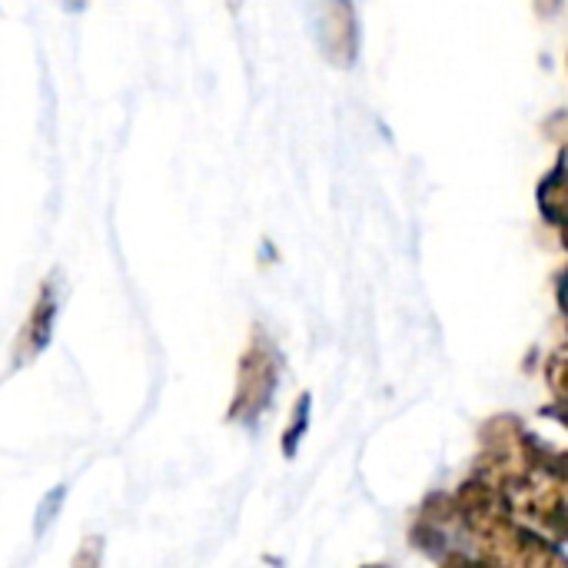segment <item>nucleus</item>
<instances>
[{"label": "nucleus", "instance_id": "obj_1", "mask_svg": "<svg viewBox=\"0 0 568 568\" xmlns=\"http://www.w3.org/2000/svg\"><path fill=\"white\" fill-rule=\"evenodd\" d=\"M552 446H546L536 433L523 426L519 416H493L479 429V456L473 466V476H483L486 483L499 486L506 496L526 486L529 479L549 473Z\"/></svg>", "mask_w": 568, "mask_h": 568}, {"label": "nucleus", "instance_id": "obj_2", "mask_svg": "<svg viewBox=\"0 0 568 568\" xmlns=\"http://www.w3.org/2000/svg\"><path fill=\"white\" fill-rule=\"evenodd\" d=\"M276 386H280V353L263 333H256L240 359L236 393L230 403V423L253 426L270 409Z\"/></svg>", "mask_w": 568, "mask_h": 568}, {"label": "nucleus", "instance_id": "obj_3", "mask_svg": "<svg viewBox=\"0 0 568 568\" xmlns=\"http://www.w3.org/2000/svg\"><path fill=\"white\" fill-rule=\"evenodd\" d=\"M476 556L499 568H568L562 546L549 542L526 523H509L489 539L476 542Z\"/></svg>", "mask_w": 568, "mask_h": 568}, {"label": "nucleus", "instance_id": "obj_4", "mask_svg": "<svg viewBox=\"0 0 568 568\" xmlns=\"http://www.w3.org/2000/svg\"><path fill=\"white\" fill-rule=\"evenodd\" d=\"M516 519L526 523L529 529H536L539 536H546L556 546H568V496L566 486L542 473L536 479H529L526 486H519L516 493H509Z\"/></svg>", "mask_w": 568, "mask_h": 568}, {"label": "nucleus", "instance_id": "obj_5", "mask_svg": "<svg viewBox=\"0 0 568 568\" xmlns=\"http://www.w3.org/2000/svg\"><path fill=\"white\" fill-rule=\"evenodd\" d=\"M453 503H456L463 532L473 542H483L493 532H499L503 526L516 523L513 499L499 486L486 483L483 476H469L466 483H459L456 493H453Z\"/></svg>", "mask_w": 568, "mask_h": 568}, {"label": "nucleus", "instance_id": "obj_6", "mask_svg": "<svg viewBox=\"0 0 568 568\" xmlns=\"http://www.w3.org/2000/svg\"><path fill=\"white\" fill-rule=\"evenodd\" d=\"M463 523H459V513H456V503H453V493H433L423 499V506L416 509L413 516V526H409V542L433 556V559H443L449 556L453 549H459L456 542L463 539Z\"/></svg>", "mask_w": 568, "mask_h": 568}, {"label": "nucleus", "instance_id": "obj_7", "mask_svg": "<svg viewBox=\"0 0 568 568\" xmlns=\"http://www.w3.org/2000/svg\"><path fill=\"white\" fill-rule=\"evenodd\" d=\"M53 316H57V296L50 286H43L23 333H20V343H17V363H27L33 359L47 343H50V333H53Z\"/></svg>", "mask_w": 568, "mask_h": 568}, {"label": "nucleus", "instance_id": "obj_8", "mask_svg": "<svg viewBox=\"0 0 568 568\" xmlns=\"http://www.w3.org/2000/svg\"><path fill=\"white\" fill-rule=\"evenodd\" d=\"M310 403H313L310 393L296 396V403H293L290 423H286V429H283V456H286V459L296 456V449H300V443H303V436H306V429H310Z\"/></svg>", "mask_w": 568, "mask_h": 568}, {"label": "nucleus", "instance_id": "obj_9", "mask_svg": "<svg viewBox=\"0 0 568 568\" xmlns=\"http://www.w3.org/2000/svg\"><path fill=\"white\" fill-rule=\"evenodd\" d=\"M546 383L556 399L568 403V353H552L546 359Z\"/></svg>", "mask_w": 568, "mask_h": 568}, {"label": "nucleus", "instance_id": "obj_10", "mask_svg": "<svg viewBox=\"0 0 568 568\" xmlns=\"http://www.w3.org/2000/svg\"><path fill=\"white\" fill-rule=\"evenodd\" d=\"M63 499H67V486H57V489L40 503V509H37V523H33V532H37V536H43V529L57 519V509L63 506Z\"/></svg>", "mask_w": 568, "mask_h": 568}, {"label": "nucleus", "instance_id": "obj_11", "mask_svg": "<svg viewBox=\"0 0 568 568\" xmlns=\"http://www.w3.org/2000/svg\"><path fill=\"white\" fill-rule=\"evenodd\" d=\"M100 566H103V539L90 536V539H83V546L77 549V556H73V568H100Z\"/></svg>", "mask_w": 568, "mask_h": 568}, {"label": "nucleus", "instance_id": "obj_12", "mask_svg": "<svg viewBox=\"0 0 568 568\" xmlns=\"http://www.w3.org/2000/svg\"><path fill=\"white\" fill-rule=\"evenodd\" d=\"M539 416H549L552 423H559L562 429H568V403H562V399H556V403L542 406V409H539Z\"/></svg>", "mask_w": 568, "mask_h": 568}, {"label": "nucleus", "instance_id": "obj_13", "mask_svg": "<svg viewBox=\"0 0 568 568\" xmlns=\"http://www.w3.org/2000/svg\"><path fill=\"white\" fill-rule=\"evenodd\" d=\"M559 310H562V316L568 320V270L562 273V280H559Z\"/></svg>", "mask_w": 568, "mask_h": 568}, {"label": "nucleus", "instance_id": "obj_14", "mask_svg": "<svg viewBox=\"0 0 568 568\" xmlns=\"http://www.w3.org/2000/svg\"><path fill=\"white\" fill-rule=\"evenodd\" d=\"M363 568H389V566H363Z\"/></svg>", "mask_w": 568, "mask_h": 568}, {"label": "nucleus", "instance_id": "obj_15", "mask_svg": "<svg viewBox=\"0 0 568 568\" xmlns=\"http://www.w3.org/2000/svg\"><path fill=\"white\" fill-rule=\"evenodd\" d=\"M566 496H568V483H566Z\"/></svg>", "mask_w": 568, "mask_h": 568}]
</instances>
